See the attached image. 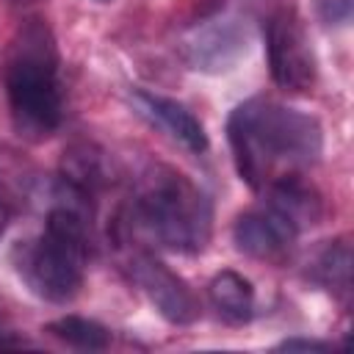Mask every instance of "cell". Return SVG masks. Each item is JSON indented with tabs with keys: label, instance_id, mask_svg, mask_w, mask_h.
Instances as JSON below:
<instances>
[{
	"label": "cell",
	"instance_id": "6da1fadb",
	"mask_svg": "<svg viewBox=\"0 0 354 354\" xmlns=\"http://www.w3.org/2000/svg\"><path fill=\"white\" fill-rule=\"evenodd\" d=\"M227 141L241 180L257 194L277 183L307 177L324 152L318 119L271 97H252L235 105L227 119Z\"/></svg>",
	"mask_w": 354,
	"mask_h": 354
},
{
	"label": "cell",
	"instance_id": "7a4b0ae2",
	"mask_svg": "<svg viewBox=\"0 0 354 354\" xmlns=\"http://www.w3.org/2000/svg\"><path fill=\"white\" fill-rule=\"evenodd\" d=\"M88 252L91 202L58 183L44 230L28 241H19L11 260L33 296L53 304H66L83 288Z\"/></svg>",
	"mask_w": 354,
	"mask_h": 354
},
{
	"label": "cell",
	"instance_id": "3957f363",
	"mask_svg": "<svg viewBox=\"0 0 354 354\" xmlns=\"http://www.w3.org/2000/svg\"><path fill=\"white\" fill-rule=\"evenodd\" d=\"M3 86L11 127L25 141L50 138L64 122V75L61 53L50 25L41 17L19 22L6 61Z\"/></svg>",
	"mask_w": 354,
	"mask_h": 354
},
{
	"label": "cell",
	"instance_id": "277c9868",
	"mask_svg": "<svg viewBox=\"0 0 354 354\" xmlns=\"http://www.w3.org/2000/svg\"><path fill=\"white\" fill-rule=\"evenodd\" d=\"M122 224L169 252L199 254L213 235V202L180 169L149 163L138 174Z\"/></svg>",
	"mask_w": 354,
	"mask_h": 354
},
{
	"label": "cell",
	"instance_id": "5b68a950",
	"mask_svg": "<svg viewBox=\"0 0 354 354\" xmlns=\"http://www.w3.org/2000/svg\"><path fill=\"white\" fill-rule=\"evenodd\" d=\"M266 53H268L271 77L279 88L290 94L313 91L318 80V61L304 19L293 8H277L268 14Z\"/></svg>",
	"mask_w": 354,
	"mask_h": 354
},
{
	"label": "cell",
	"instance_id": "8992f818",
	"mask_svg": "<svg viewBox=\"0 0 354 354\" xmlns=\"http://www.w3.org/2000/svg\"><path fill=\"white\" fill-rule=\"evenodd\" d=\"M124 268L133 279V285L149 299V304L177 326H188L199 318V299L191 290V285L171 271L163 260H158L147 249H130Z\"/></svg>",
	"mask_w": 354,
	"mask_h": 354
},
{
	"label": "cell",
	"instance_id": "52a82bcc",
	"mask_svg": "<svg viewBox=\"0 0 354 354\" xmlns=\"http://www.w3.org/2000/svg\"><path fill=\"white\" fill-rule=\"evenodd\" d=\"M296 238L299 230L266 202L252 210H243L232 224L235 249L268 266H285L293 257Z\"/></svg>",
	"mask_w": 354,
	"mask_h": 354
},
{
	"label": "cell",
	"instance_id": "ba28073f",
	"mask_svg": "<svg viewBox=\"0 0 354 354\" xmlns=\"http://www.w3.org/2000/svg\"><path fill=\"white\" fill-rule=\"evenodd\" d=\"M249 50V30L238 17H221L202 22L185 41L183 58L199 72H227Z\"/></svg>",
	"mask_w": 354,
	"mask_h": 354
},
{
	"label": "cell",
	"instance_id": "9c48e42d",
	"mask_svg": "<svg viewBox=\"0 0 354 354\" xmlns=\"http://www.w3.org/2000/svg\"><path fill=\"white\" fill-rule=\"evenodd\" d=\"M130 102H133V108L141 119H147L152 127L166 133L183 149H188L194 155L207 152L210 141H207L205 124L183 102H177L171 97H163V94H155V91H147V88H136L130 94Z\"/></svg>",
	"mask_w": 354,
	"mask_h": 354
},
{
	"label": "cell",
	"instance_id": "30bf717a",
	"mask_svg": "<svg viewBox=\"0 0 354 354\" xmlns=\"http://www.w3.org/2000/svg\"><path fill=\"white\" fill-rule=\"evenodd\" d=\"M307 277L318 288L332 293L340 304H348L351 299V243L348 238L324 241L307 263Z\"/></svg>",
	"mask_w": 354,
	"mask_h": 354
},
{
	"label": "cell",
	"instance_id": "8fae6325",
	"mask_svg": "<svg viewBox=\"0 0 354 354\" xmlns=\"http://www.w3.org/2000/svg\"><path fill=\"white\" fill-rule=\"evenodd\" d=\"M263 196H266L263 202L271 205L277 213H282L299 232L313 227V224H318L321 216H324L321 194L304 177H293V180L277 183L268 191H263Z\"/></svg>",
	"mask_w": 354,
	"mask_h": 354
},
{
	"label": "cell",
	"instance_id": "7c38bea8",
	"mask_svg": "<svg viewBox=\"0 0 354 354\" xmlns=\"http://www.w3.org/2000/svg\"><path fill=\"white\" fill-rule=\"evenodd\" d=\"M207 299L221 321L227 324H249L254 315V288L238 271H218L207 285Z\"/></svg>",
	"mask_w": 354,
	"mask_h": 354
},
{
	"label": "cell",
	"instance_id": "4fadbf2b",
	"mask_svg": "<svg viewBox=\"0 0 354 354\" xmlns=\"http://www.w3.org/2000/svg\"><path fill=\"white\" fill-rule=\"evenodd\" d=\"M47 332L53 337H58L61 343L80 348V351H102L111 346V329L91 321V318H83V315L55 318L47 324Z\"/></svg>",
	"mask_w": 354,
	"mask_h": 354
},
{
	"label": "cell",
	"instance_id": "5bb4252c",
	"mask_svg": "<svg viewBox=\"0 0 354 354\" xmlns=\"http://www.w3.org/2000/svg\"><path fill=\"white\" fill-rule=\"evenodd\" d=\"M318 14L324 22L340 25L351 14V0H318Z\"/></svg>",
	"mask_w": 354,
	"mask_h": 354
},
{
	"label": "cell",
	"instance_id": "9a60e30c",
	"mask_svg": "<svg viewBox=\"0 0 354 354\" xmlns=\"http://www.w3.org/2000/svg\"><path fill=\"white\" fill-rule=\"evenodd\" d=\"M277 348H285V351H293V348H304V351H329L332 346H329V343H321V340H307V337H288V340H282Z\"/></svg>",
	"mask_w": 354,
	"mask_h": 354
},
{
	"label": "cell",
	"instance_id": "2e32d148",
	"mask_svg": "<svg viewBox=\"0 0 354 354\" xmlns=\"http://www.w3.org/2000/svg\"><path fill=\"white\" fill-rule=\"evenodd\" d=\"M6 227H8V210H6V205L0 202V238H3V232H6Z\"/></svg>",
	"mask_w": 354,
	"mask_h": 354
},
{
	"label": "cell",
	"instance_id": "e0dca14e",
	"mask_svg": "<svg viewBox=\"0 0 354 354\" xmlns=\"http://www.w3.org/2000/svg\"><path fill=\"white\" fill-rule=\"evenodd\" d=\"M33 3H39V0H8V6H14V8H25V6H33Z\"/></svg>",
	"mask_w": 354,
	"mask_h": 354
},
{
	"label": "cell",
	"instance_id": "ac0fdd59",
	"mask_svg": "<svg viewBox=\"0 0 354 354\" xmlns=\"http://www.w3.org/2000/svg\"><path fill=\"white\" fill-rule=\"evenodd\" d=\"M3 324H6V301L0 299V332H3Z\"/></svg>",
	"mask_w": 354,
	"mask_h": 354
},
{
	"label": "cell",
	"instance_id": "d6986e66",
	"mask_svg": "<svg viewBox=\"0 0 354 354\" xmlns=\"http://www.w3.org/2000/svg\"><path fill=\"white\" fill-rule=\"evenodd\" d=\"M97 3H113V0H97Z\"/></svg>",
	"mask_w": 354,
	"mask_h": 354
}]
</instances>
